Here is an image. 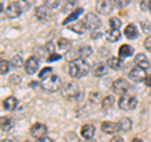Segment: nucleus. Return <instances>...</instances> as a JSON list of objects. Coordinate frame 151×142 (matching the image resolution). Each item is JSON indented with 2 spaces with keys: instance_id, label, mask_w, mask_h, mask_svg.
<instances>
[{
  "instance_id": "c03bdc74",
  "label": "nucleus",
  "mask_w": 151,
  "mask_h": 142,
  "mask_svg": "<svg viewBox=\"0 0 151 142\" xmlns=\"http://www.w3.org/2000/svg\"><path fill=\"white\" fill-rule=\"evenodd\" d=\"M132 142H144V141L141 138H134V140H132Z\"/></svg>"
},
{
  "instance_id": "39448f33",
  "label": "nucleus",
  "mask_w": 151,
  "mask_h": 142,
  "mask_svg": "<svg viewBox=\"0 0 151 142\" xmlns=\"http://www.w3.org/2000/svg\"><path fill=\"white\" fill-rule=\"evenodd\" d=\"M78 93H79V88L76 82H67L62 87V94L68 99L76 98L78 96Z\"/></svg>"
},
{
  "instance_id": "c9c22d12",
  "label": "nucleus",
  "mask_w": 151,
  "mask_h": 142,
  "mask_svg": "<svg viewBox=\"0 0 151 142\" xmlns=\"http://www.w3.org/2000/svg\"><path fill=\"white\" fill-rule=\"evenodd\" d=\"M144 47L146 48V50L151 52V35L147 37V38L145 39V42H144Z\"/></svg>"
},
{
  "instance_id": "c85d7f7f",
  "label": "nucleus",
  "mask_w": 151,
  "mask_h": 142,
  "mask_svg": "<svg viewBox=\"0 0 151 142\" xmlns=\"http://www.w3.org/2000/svg\"><path fill=\"white\" fill-rule=\"evenodd\" d=\"M76 4H77V0H65L64 6H63V11L72 13L76 8Z\"/></svg>"
},
{
  "instance_id": "a19ab883",
  "label": "nucleus",
  "mask_w": 151,
  "mask_h": 142,
  "mask_svg": "<svg viewBox=\"0 0 151 142\" xmlns=\"http://www.w3.org/2000/svg\"><path fill=\"white\" fill-rule=\"evenodd\" d=\"M129 4H130V0H120V1L117 3V5L120 8H124L125 5H129Z\"/></svg>"
},
{
  "instance_id": "ea45409f",
  "label": "nucleus",
  "mask_w": 151,
  "mask_h": 142,
  "mask_svg": "<svg viewBox=\"0 0 151 142\" xmlns=\"http://www.w3.org/2000/svg\"><path fill=\"white\" fill-rule=\"evenodd\" d=\"M110 142H124V138H122V137L121 136H113L112 137V138L110 140Z\"/></svg>"
},
{
  "instance_id": "9d476101",
  "label": "nucleus",
  "mask_w": 151,
  "mask_h": 142,
  "mask_svg": "<svg viewBox=\"0 0 151 142\" xmlns=\"http://www.w3.org/2000/svg\"><path fill=\"white\" fill-rule=\"evenodd\" d=\"M22 11H23V9H22L20 5H19V3H10L6 8L5 14H6L8 18L14 19V18H18L19 15H20Z\"/></svg>"
},
{
  "instance_id": "49530a36",
  "label": "nucleus",
  "mask_w": 151,
  "mask_h": 142,
  "mask_svg": "<svg viewBox=\"0 0 151 142\" xmlns=\"http://www.w3.org/2000/svg\"><path fill=\"white\" fill-rule=\"evenodd\" d=\"M149 10L151 11V0H150V5H149Z\"/></svg>"
},
{
  "instance_id": "72a5a7b5",
  "label": "nucleus",
  "mask_w": 151,
  "mask_h": 142,
  "mask_svg": "<svg viewBox=\"0 0 151 142\" xmlns=\"http://www.w3.org/2000/svg\"><path fill=\"white\" fill-rule=\"evenodd\" d=\"M59 5V0H45V6L49 9H55Z\"/></svg>"
},
{
  "instance_id": "f257e3e1",
  "label": "nucleus",
  "mask_w": 151,
  "mask_h": 142,
  "mask_svg": "<svg viewBox=\"0 0 151 142\" xmlns=\"http://www.w3.org/2000/svg\"><path fill=\"white\" fill-rule=\"evenodd\" d=\"M69 75L72 78H82L89 72V65L84 59L77 58L69 63Z\"/></svg>"
},
{
  "instance_id": "6e6552de",
  "label": "nucleus",
  "mask_w": 151,
  "mask_h": 142,
  "mask_svg": "<svg viewBox=\"0 0 151 142\" xmlns=\"http://www.w3.org/2000/svg\"><path fill=\"white\" fill-rule=\"evenodd\" d=\"M30 135L37 140L42 138V137H45V135H47V126L44 123H40V122L33 125L32 128H30Z\"/></svg>"
},
{
  "instance_id": "423d86ee",
  "label": "nucleus",
  "mask_w": 151,
  "mask_h": 142,
  "mask_svg": "<svg viewBox=\"0 0 151 142\" xmlns=\"http://www.w3.org/2000/svg\"><path fill=\"white\" fill-rule=\"evenodd\" d=\"M83 23L87 29H89V30H96L97 28L101 27V19L93 13L86 14V16L83 19Z\"/></svg>"
},
{
  "instance_id": "37998d69",
  "label": "nucleus",
  "mask_w": 151,
  "mask_h": 142,
  "mask_svg": "<svg viewBox=\"0 0 151 142\" xmlns=\"http://www.w3.org/2000/svg\"><path fill=\"white\" fill-rule=\"evenodd\" d=\"M35 142H53V141H52L50 138H49V137H42V138H38Z\"/></svg>"
},
{
  "instance_id": "ddd939ff",
  "label": "nucleus",
  "mask_w": 151,
  "mask_h": 142,
  "mask_svg": "<svg viewBox=\"0 0 151 142\" xmlns=\"http://www.w3.org/2000/svg\"><path fill=\"white\" fill-rule=\"evenodd\" d=\"M35 16L39 22H47L50 16V11H49V8L45 6V5H40L35 9Z\"/></svg>"
},
{
  "instance_id": "4be33fe9",
  "label": "nucleus",
  "mask_w": 151,
  "mask_h": 142,
  "mask_svg": "<svg viewBox=\"0 0 151 142\" xmlns=\"http://www.w3.org/2000/svg\"><path fill=\"white\" fill-rule=\"evenodd\" d=\"M70 30H73V32H76V33H78V34H83L84 32H86V25H84V23L83 22H74L72 25H69L68 27Z\"/></svg>"
},
{
  "instance_id": "7c9ffc66",
  "label": "nucleus",
  "mask_w": 151,
  "mask_h": 142,
  "mask_svg": "<svg viewBox=\"0 0 151 142\" xmlns=\"http://www.w3.org/2000/svg\"><path fill=\"white\" fill-rule=\"evenodd\" d=\"M50 75H52V68L50 67H45L39 72V78L40 79H45V78L50 77Z\"/></svg>"
},
{
  "instance_id": "412c9836",
  "label": "nucleus",
  "mask_w": 151,
  "mask_h": 142,
  "mask_svg": "<svg viewBox=\"0 0 151 142\" xmlns=\"http://www.w3.org/2000/svg\"><path fill=\"white\" fill-rule=\"evenodd\" d=\"M82 13H83V9H82V8H77L76 10H73L67 18L64 19L63 25L68 24V23H70V22H76V20H77V19L79 18V15H82Z\"/></svg>"
},
{
  "instance_id": "0eeeda50",
  "label": "nucleus",
  "mask_w": 151,
  "mask_h": 142,
  "mask_svg": "<svg viewBox=\"0 0 151 142\" xmlns=\"http://www.w3.org/2000/svg\"><path fill=\"white\" fill-rule=\"evenodd\" d=\"M129 88H130L129 82L122 78L116 79L115 82L112 83V91L116 94H126V92L129 91Z\"/></svg>"
},
{
  "instance_id": "5701e85b",
  "label": "nucleus",
  "mask_w": 151,
  "mask_h": 142,
  "mask_svg": "<svg viewBox=\"0 0 151 142\" xmlns=\"http://www.w3.org/2000/svg\"><path fill=\"white\" fill-rule=\"evenodd\" d=\"M14 126V122L12 118L9 117H1V122H0V127H1V131L6 132L9 130H12Z\"/></svg>"
},
{
  "instance_id": "1a4fd4ad",
  "label": "nucleus",
  "mask_w": 151,
  "mask_h": 142,
  "mask_svg": "<svg viewBox=\"0 0 151 142\" xmlns=\"http://www.w3.org/2000/svg\"><path fill=\"white\" fill-rule=\"evenodd\" d=\"M24 67H25V72L28 74H34L38 70V68H39V60H38L37 57L32 55V57H29V58L25 60V65H24Z\"/></svg>"
},
{
  "instance_id": "6ab92c4d",
  "label": "nucleus",
  "mask_w": 151,
  "mask_h": 142,
  "mask_svg": "<svg viewBox=\"0 0 151 142\" xmlns=\"http://www.w3.org/2000/svg\"><path fill=\"white\" fill-rule=\"evenodd\" d=\"M134 54V48L129 44H122L119 49V55L121 58H129Z\"/></svg>"
},
{
  "instance_id": "f704fd0d",
  "label": "nucleus",
  "mask_w": 151,
  "mask_h": 142,
  "mask_svg": "<svg viewBox=\"0 0 151 142\" xmlns=\"http://www.w3.org/2000/svg\"><path fill=\"white\" fill-rule=\"evenodd\" d=\"M34 0H19V5L22 6V9H28L30 5H33Z\"/></svg>"
},
{
  "instance_id": "c756f323",
  "label": "nucleus",
  "mask_w": 151,
  "mask_h": 142,
  "mask_svg": "<svg viewBox=\"0 0 151 142\" xmlns=\"http://www.w3.org/2000/svg\"><path fill=\"white\" fill-rule=\"evenodd\" d=\"M10 65L14 68H19V67H22L23 65V59H22V57L20 55H14L12 60H10Z\"/></svg>"
},
{
  "instance_id": "bb28decb",
  "label": "nucleus",
  "mask_w": 151,
  "mask_h": 142,
  "mask_svg": "<svg viewBox=\"0 0 151 142\" xmlns=\"http://www.w3.org/2000/svg\"><path fill=\"white\" fill-rule=\"evenodd\" d=\"M121 64H122L121 59L120 58H116V57H111V58L107 60V65L110 68H112V69H119L121 67Z\"/></svg>"
},
{
  "instance_id": "7ed1b4c3",
  "label": "nucleus",
  "mask_w": 151,
  "mask_h": 142,
  "mask_svg": "<svg viewBox=\"0 0 151 142\" xmlns=\"http://www.w3.org/2000/svg\"><path fill=\"white\" fill-rule=\"evenodd\" d=\"M137 106V99L131 94H122L119 99V107L124 111H131Z\"/></svg>"
},
{
  "instance_id": "cd10ccee",
  "label": "nucleus",
  "mask_w": 151,
  "mask_h": 142,
  "mask_svg": "<svg viewBox=\"0 0 151 142\" xmlns=\"http://www.w3.org/2000/svg\"><path fill=\"white\" fill-rule=\"evenodd\" d=\"M113 105H115V98H113V96H107L103 98V101H102L103 110H108V108H111Z\"/></svg>"
},
{
  "instance_id": "2eb2a0df",
  "label": "nucleus",
  "mask_w": 151,
  "mask_h": 142,
  "mask_svg": "<svg viewBox=\"0 0 151 142\" xmlns=\"http://www.w3.org/2000/svg\"><path fill=\"white\" fill-rule=\"evenodd\" d=\"M135 64L137 65V67L145 69V70L150 68V62H149L147 57H146L145 54H142V53L136 54V57H135Z\"/></svg>"
},
{
  "instance_id": "473e14b6",
  "label": "nucleus",
  "mask_w": 151,
  "mask_h": 142,
  "mask_svg": "<svg viewBox=\"0 0 151 142\" xmlns=\"http://www.w3.org/2000/svg\"><path fill=\"white\" fill-rule=\"evenodd\" d=\"M8 70H9V62L1 59V62H0V73H1V74H6Z\"/></svg>"
},
{
  "instance_id": "2f4dec72",
  "label": "nucleus",
  "mask_w": 151,
  "mask_h": 142,
  "mask_svg": "<svg viewBox=\"0 0 151 142\" xmlns=\"http://www.w3.org/2000/svg\"><path fill=\"white\" fill-rule=\"evenodd\" d=\"M121 20L119 18H111L110 19V27H111V29H120V27H121Z\"/></svg>"
},
{
  "instance_id": "a878e982",
  "label": "nucleus",
  "mask_w": 151,
  "mask_h": 142,
  "mask_svg": "<svg viewBox=\"0 0 151 142\" xmlns=\"http://www.w3.org/2000/svg\"><path fill=\"white\" fill-rule=\"evenodd\" d=\"M91 54H92V48L89 45H83L78 49V57L82 59H84L86 57H89Z\"/></svg>"
},
{
  "instance_id": "e433bc0d",
  "label": "nucleus",
  "mask_w": 151,
  "mask_h": 142,
  "mask_svg": "<svg viewBox=\"0 0 151 142\" xmlns=\"http://www.w3.org/2000/svg\"><path fill=\"white\" fill-rule=\"evenodd\" d=\"M58 59H60V54H57V53L50 54L48 58H47V60H48V62H54V60H58Z\"/></svg>"
},
{
  "instance_id": "79ce46f5",
  "label": "nucleus",
  "mask_w": 151,
  "mask_h": 142,
  "mask_svg": "<svg viewBox=\"0 0 151 142\" xmlns=\"http://www.w3.org/2000/svg\"><path fill=\"white\" fill-rule=\"evenodd\" d=\"M144 83H145L147 87H151V74H147V75H146V78H145V80H144Z\"/></svg>"
},
{
  "instance_id": "f3484780",
  "label": "nucleus",
  "mask_w": 151,
  "mask_h": 142,
  "mask_svg": "<svg viewBox=\"0 0 151 142\" xmlns=\"http://www.w3.org/2000/svg\"><path fill=\"white\" fill-rule=\"evenodd\" d=\"M17 105H18V101H17V98L13 97V96L6 97L5 99H4V102H3V107L5 108L6 111H14L15 110V107H17Z\"/></svg>"
},
{
  "instance_id": "aec40b11",
  "label": "nucleus",
  "mask_w": 151,
  "mask_h": 142,
  "mask_svg": "<svg viewBox=\"0 0 151 142\" xmlns=\"http://www.w3.org/2000/svg\"><path fill=\"white\" fill-rule=\"evenodd\" d=\"M120 38H121V33L119 32V29H110L106 32V39L110 43H115V42L120 40Z\"/></svg>"
},
{
  "instance_id": "a18cd8bd",
  "label": "nucleus",
  "mask_w": 151,
  "mask_h": 142,
  "mask_svg": "<svg viewBox=\"0 0 151 142\" xmlns=\"http://www.w3.org/2000/svg\"><path fill=\"white\" fill-rule=\"evenodd\" d=\"M1 142H12V141H10V140H8V138H5V140H3Z\"/></svg>"
},
{
  "instance_id": "de8ad7c7",
  "label": "nucleus",
  "mask_w": 151,
  "mask_h": 142,
  "mask_svg": "<svg viewBox=\"0 0 151 142\" xmlns=\"http://www.w3.org/2000/svg\"><path fill=\"white\" fill-rule=\"evenodd\" d=\"M25 142H29V141H25Z\"/></svg>"
},
{
  "instance_id": "f8f14e48",
  "label": "nucleus",
  "mask_w": 151,
  "mask_h": 142,
  "mask_svg": "<svg viewBox=\"0 0 151 142\" xmlns=\"http://www.w3.org/2000/svg\"><path fill=\"white\" fill-rule=\"evenodd\" d=\"M102 132H105L107 135H115L120 131V126L119 123H115V122H111V121H105L101 126Z\"/></svg>"
},
{
  "instance_id": "a211bd4d",
  "label": "nucleus",
  "mask_w": 151,
  "mask_h": 142,
  "mask_svg": "<svg viewBox=\"0 0 151 142\" xmlns=\"http://www.w3.org/2000/svg\"><path fill=\"white\" fill-rule=\"evenodd\" d=\"M139 35V30L136 28L135 24H129L125 28V37L129 38V39H135Z\"/></svg>"
},
{
  "instance_id": "393cba45",
  "label": "nucleus",
  "mask_w": 151,
  "mask_h": 142,
  "mask_svg": "<svg viewBox=\"0 0 151 142\" xmlns=\"http://www.w3.org/2000/svg\"><path fill=\"white\" fill-rule=\"evenodd\" d=\"M57 44H58V49L60 52H68L70 49V45H72L68 39H65V38H60Z\"/></svg>"
},
{
  "instance_id": "9b49d317",
  "label": "nucleus",
  "mask_w": 151,
  "mask_h": 142,
  "mask_svg": "<svg viewBox=\"0 0 151 142\" xmlns=\"http://www.w3.org/2000/svg\"><path fill=\"white\" fill-rule=\"evenodd\" d=\"M130 78L132 80H135V82H144L145 78H146V72L145 69L140 68L136 65L135 68H132L130 70Z\"/></svg>"
},
{
  "instance_id": "f03ea898",
  "label": "nucleus",
  "mask_w": 151,
  "mask_h": 142,
  "mask_svg": "<svg viewBox=\"0 0 151 142\" xmlns=\"http://www.w3.org/2000/svg\"><path fill=\"white\" fill-rule=\"evenodd\" d=\"M42 87H43V89H45V91H48V92H55L60 88V79H59L58 75L52 74L50 77L43 79Z\"/></svg>"
},
{
  "instance_id": "b1692460",
  "label": "nucleus",
  "mask_w": 151,
  "mask_h": 142,
  "mask_svg": "<svg viewBox=\"0 0 151 142\" xmlns=\"http://www.w3.org/2000/svg\"><path fill=\"white\" fill-rule=\"evenodd\" d=\"M119 126H120V130L121 131H130L131 130V127H132V122L130 118H127V117H124V118H121L120 122H119Z\"/></svg>"
},
{
  "instance_id": "4468645a",
  "label": "nucleus",
  "mask_w": 151,
  "mask_h": 142,
  "mask_svg": "<svg viewBox=\"0 0 151 142\" xmlns=\"http://www.w3.org/2000/svg\"><path fill=\"white\" fill-rule=\"evenodd\" d=\"M94 132H96L94 126L91 125V123H87V125L82 126V128H81V136L83 137L84 140H91V138H93Z\"/></svg>"
},
{
  "instance_id": "58836bf2",
  "label": "nucleus",
  "mask_w": 151,
  "mask_h": 142,
  "mask_svg": "<svg viewBox=\"0 0 151 142\" xmlns=\"http://www.w3.org/2000/svg\"><path fill=\"white\" fill-rule=\"evenodd\" d=\"M149 5H150V0H144V1H141V9H142V10L149 9Z\"/></svg>"
},
{
  "instance_id": "4c0bfd02",
  "label": "nucleus",
  "mask_w": 151,
  "mask_h": 142,
  "mask_svg": "<svg viewBox=\"0 0 151 142\" xmlns=\"http://www.w3.org/2000/svg\"><path fill=\"white\" fill-rule=\"evenodd\" d=\"M10 82H12V83H15V84H18L19 82H20V77H19V75L13 74L12 77H10Z\"/></svg>"
},
{
  "instance_id": "dca6fc26",
  "label": "nucleus",
  "mask_w": 151,
  "mask_h": 142,
  "mask_svg": "<svg viewBox=\"0 0 151 142\" xmlns=\"http://www.w3.org/2000/svg\"><path fill=\"white\" fill-rule=\"evenodd\" d=\"M107 67H108V65L106 63H103V62L97 63L93 67V69H92L93 75H94V77H102V75H105L107 73Z\"/></svg>"
},
{
  "instance_id": "20e7f679",
  "label": "nucleus",
  "mask_w": 151,
  "mask_h": 142,
  "mask_svg": "<svg viewBox=\"0 0 151 142\" xmlns=\"http://www.w3.org/2000/svg\"><path fill=\"white\" fill-rule=\"evenodd\" d=\"M115 6H116V0H97L96 11L102 14V15H107L115 9Z\"/></svg>"
}]
</instances>
